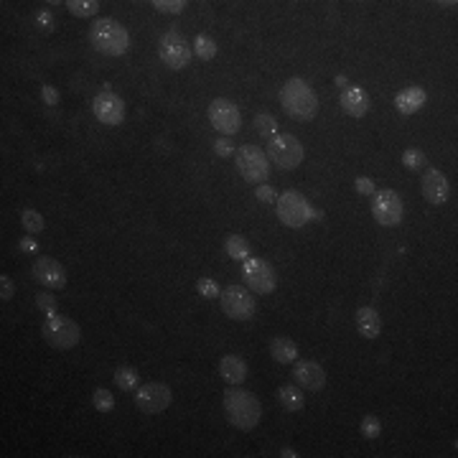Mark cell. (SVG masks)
<instances>
[{
  "instance_id": "10",
  "label": "cell",
  "mask_w": 458,
  "mask_h": 458,
  "mask_svg": "<svg viewBox=\"0 0 458 458\" xmlns=\"http://www.w3.org/2000/svg\"><path fill=\"white\" fill-rule=\"evenodd\" d=\"M222 300V311L234 321H250L254 316V298L250 296L247 288L242 285H229L219 293Z\"/></svg>"
},
{
  "instance_id": "2",
  "label": "cell",
  "mask_w": 458,
  "mask_h": 458,
  "mask_svg": "<svg viewBox=\"0 0 458 458\" xmlns=\"http://www.w3.org/2000/svg\"><path fill=\"white\" fill-rule=\"evenodd\" d=\"M224 413L229 425L237 430H252L257 422H260L262 405L260 400L254 397L247 390H240V387H229L224 392Z\"/></svg>"
},
{
  "instance_id": "27",
  "label": "cell",
  "mask_w": 458,
  "mask_h": 458,
  "mask_svg": "<svg viewBox=\"0 0 458 458\" xmlns=\"http://www.w3.org/2000/svg\"><path fill=\"white\" fill-rule=\"evenodd\" d=\"M66 10L72 15H77V18H89V15H95L100 10V3L97 0H69Z\"/></svg>"
},
{
  "instance_id": "20",
  "label": "cell",
  "mask_w": 458,
  "mask_h": 458,
  "mask_svg": "<svg viewBox=\"0 0 458 458\" xmlns=\"http://www.w3.org/2000/svg\"><path fill=\"white\" fill-rule=\"evenodd\" d=\"M425 100H428L425 89L413 84V87H405L402 92H397L395 107H397V112H402V115H413V112H418V109L425 105Z\"/></svg>"
},
{
  "instance_id": "36",
  "label": "cell",
  "mask_w": 458,
  "mask_h": 458,
  "mask_svg": "<svg viewBox=\"0 0 458 458\" xmlns=\"http://www.w3.org/2000/svg\"><path fill=\"white\" fill-rule=\"evenodd\" d=\"M354 189L362 194V197H372L374 194V181L372 178H367V176H359L354 181Z\"/></svg>"
},
{
  "instance_id": "15",
  "label": "cell",
  "mask_w": 458,
  "mask_h": 458,
  "mask_svg": "<svg viewBox=\"0 0 458 458\" xmlns=\"http://www.w3.org/2000/svg\"><path fill=\"white\" fill-rule=\"evenodd\" d=\"M33 275L46 291H61L66 285V270L64 265L54 257H38L33 262Z\"/></svg>"
},
{
  "instance_id": "30",
  "label": "cell",
  "mask_w": 458,
  "mask_h": 458,
  "mask_svg": "<svg viewBox=\"0 0 458 458\" xmlns=\"http://www.w3.org/2000/svg\"><path fill=\"white\" fill-rule=\"evenodd\" d=\"M402 163H405V168H410V171H420V168H425L428 158H425V153H422L420 148H407V151L402 153Z\"/></svg>"
},
{
  "instance_id": "34",
  "label": "cell",
  "mask_w": 458,
  "mask_h": 458,
  "mask_svg": "<svg viewBox=\"0 0 458 458\" xmlns=\"http://www.w3.org/2000/svg\"><path fill=\"white\" fill-rule=\"evenodd\" d=\"M197 288H199V293H201L204 298H219V293H222V288H219L211 277H201L197 283Z\"/></svg>"
},
{
  "instance_id": "18",
  "label": "cell",
  "mask_w": 458,
  "mask_h": 458,
  "mask_svg": "<svg viewBox=\"0 0 458 458\" xmlns=\"http://www.w3.org/2000/svg\"><path fill=\"white\" fill-rule=\"evenodd\" d=\"M342 109L351 117H364L369 112V95L356 84H346L342 92Z\"/></svg>"
},
{
  "instance_id": "14",
  "label": "cell",
  "mask_w": 458,
  "mask_h": 458,
  "mask_svg": "<svg viewBox=\"0 0 458 458\" xmlns=\"http://www.w3.org/2000/svg\"><path fill=\"white\" fill-rule=\"evenodd\" d=\"M92 109H95L97 120L102 125H120L125 120V102L123 97H117L115 92H100L92 102Z\"/></svg>"
},
{
  "instance_id": "17",
  "label": "cell",
  "mask_w": 458,
  "mask_h": 458,
  "mask_svg": "<svg viewBox=\"0 0 458 458\" xmlns=\"http://www.w3.org/2000/svg\"><path fill=\"white\" fill-rule=\"evenodd\" d=\"M293 377H296V382H298L303 390H308V392H321V390L326 387V372H323V367H321L319 362H313V359H300V362H296Z\"/></svg>"
},
{
  "instance_id": "16",
  "label": "cell",
  "mask_w": 458,
  "mask_h": 458,
  "mask_svg": "<svg viewBox=\"0 0 458 458\" xmlns=\"http://www.w3.org/2000/svg\"><path fill=\"white\" fill-rule=\"evenodd\" d=\"M420 189H422L425 201L433 204V206L445 204L448 201V197H451V183H448V178H445L438 168H428V171L422 174Z\"/></svg>"
},
{
  "instance_id": "40",
  "label": "cell",
  "mask_w": 458,
  "mask_h": 458,
  "mask_svg": "<svg viewBox=\"0 0 458 458\" xmlns=\"http://www.w3.org/2000/svg\"><path fill=\"white\" fill-rule=\"evenodd\" d=\"M41 97H44V102H46V105H51V107H54V105H59V100H61V97H59V92L51 87V84H44V87H41Z\"/></svg>"
},
{
  "instance_id": "33",
  "label": "cell",
  "mask_w": 458,
  "mask_h": 458,
  "mask_svg": "<svg viewBox=\"0 0 458 458\" xmlns=\"http://www.w3.org/2000/svg\"><path fill=\"white\" fill-rule=\"evenodd\" d=\"M158 13H181L183 8H186V0H153L151 3Z\"/></svg>"
},
{
  "instance_id": "4",
  "label": "cell",
  "mask_w": 458,
  "mask_h": 458,
  "mask_svg": "<svg viewBox=\"0 0 458 458\" xmlns=\"http://www.w3.org/2000/svg\"><path fill=\"white\" fill-rule=\"evenodd\" d=\"M268 158L283 171H293L303 163V146L291 132H275L268 140Z\"/></svg>"
},
{
  "instance_id": "44",
  "label": "cell",
  "mask_w": 458,
  "mask_h": 458,
  "mask_svg": "<svg viewBox=\"0 0 458 458\" xmlns=\"http://www.w3.org/2000/svg\"><path fill=\"white\" fill-rule=\"evenodd\" d=\"M336 84H339V87H346L349 82H346V77H336Z\"/></svg>"
},
{
  "instance_id": "5",
  "label": "cell",
  "mask_w": 458,
  "mask_h": 458,
  "mask_svg": "<svg viewBox=\"0 0 458 458\" xmlns=\"http://www.w3.org/2000/svg\"><path fill=\"white\" fill-rule=\"evenodd\" d=\"M275 211L277 219L291 229H300L313 219V206L308 204V199L298 191H285L275 199Z\"/></svg>"
},
{
  "instance_id": "23",
  "label": "cell",
  "mask_w": 458,
  "mask_h": 458,
  "mask_svg": "<svg viewBox=\"0 0 458 458\" xmlns=\"http://www.w3.org/2000/svg\"><path fill=\"white\" fill-rule=\"evenodd\" d=\"M277 400H280V405H283L288 413H300L303 405H305L303 392H300L298 387H293V385L280 387V390H277Z\"/></svg>"
},
{
  "instance_id": "39",
  "label": "cell",
  "mask_w": 458,
  "mask_h": 458,
  "mask_svg": "<svg viewBox=\"0 0 458 458\" xmlns=\"http://www.w3.org/2000/svg\"><path fill=\"white\" fill-rule=\"evenodd\" d=\"M254 197H257V201H262V204H273L275 201V189H270V186H257L254 189Z\"/></svg>"
},
{
  "instance_id": "37",
  "label": "cell",
  "mask_w": 458,
  "mask_h": 458,
  "mask_svg": "<svg viewBox=\"0 0 458 458\" xmlns=\"http://www.w3.org/2000/svg\"><path fill=\"white\" fill-rule=\"evenodd\" d=\"M214 153H217V155H222V158H227V155H232V153H234V143H232V138H219L217 143H214Z\"/></svg>"
},
{
  "instance_id": "43",
  "label": "cell",
  "mask_w": 458,
  "mask_h": 458,
  "mask_svg": "<svg viewBox=\"0 0 458 458\" xmlns=\"http://www.w3.org/2000/svg\"><path fill=\"white\" fill-rule=\"evenodd\" d=\"M280 456H283V458H296L298 453L293 451V448H283V453H280Z\"/></svg>"
},
{
  "instance_id": "3",
  "label": "cell",
  "mask_w": 458,
  "mask_h": 458,
  "mask_svg": "<svg viewBox=\"0 0 458 458\" xmlns=\"http://www.w3.org/2000/svg\"><path fill=\"white\" fill-rule=\"evenodd\" d=\"M89 44L95 46L100 54L123 56L125 51L130 49V36H128L125 26H120L115 18H100L89 29Z\"/></svg>"
},
{
  "instance_id": "42",
  "label": "cell",
  "mask_w": 458,
  "mask_h": 458,
  "mask_svg": "<svg viewBox=\"0 0 458 458\" xmlns=\"http://www.w3.org/2000/svg\"><path fill=\"white\" fill-rule=\"evenodd\" d=\"M21 250H23V252H29V254H36L38 252V242L31 240V237H23V240H21Z\"/></svg>"
},
{
  "instance_id": "9",
  "label": "cell",
  "mask_w": 458,
  "mask_h": 458,
  "mask_svg": "<svg viewBox=\"0 0 458 458\" xmlns=\"http://www.w3.org/2000/svg\"><path fill=\"white\" fill-rule=\"evenodd\" d=\"M209 123H211V128L222 132L224 138H232V135H237L242 128V115L234 102H229L227 97H217V100L209 105Z\"/></svg>"
},
{
  "instance_id": "7",
  "label": "cell",
  "mask_w": 458,
  "mask_h": 458,
  "mask_svg": "<svg viewBox=\"0 0 458 458\" xmlns=\"http://www.w3.org/2000/svg\"><path fill=\"white\" fill-rule=\"evenodd\" d=\"M237 171L245 181L250 183H262L270 174V158L268 153L257 146H242L237 148Z\"/></svg>"
},
{
  "instance_id": "28",
  "label": "cell",
  "mask_w": 458,
  "mask_h": 458,
  "mask_svg": "<svg viewBox=\"0 0 458 458\" xmlns=\"http://www.w3.org/2000/svg\"><path fill=\"white\" fill-rule=\"evenodd\" d=\"M21 222H23V229H26V232H31V234L44 232V227H46L44 217H41L36 209H26V211H23Z\"/></svg>"
},
{
  "instance_id": "25",
  "label": "cell",
  "mask_w": 458,
  "mask_h": 458,
  "mask_svg": "<svg viewBox=\"0 0 458 458\" xmlns=\"http://www.w3.org/2000/svg\"><path fill=\"white\" fill-rule=\"evenodd\" d=\"M115 385L120 387V390H125V392H132V390H138V387H140L138 372L132 369V367H120V369L115 372Z\"/></svg>"
},
{
  "instance_id": "41",
  "label": "cell",
  "mask_w": 458,
  "mask_h": 458,
  "mask_svg": "<svg viewBox=\"0 0 458 458\" xmlns=\"http://www.w3.org/2000/svg\"><path fill=\"white\" fill-rule=\"evenodd\" d=\"M36 21H38V26H41L44 31H51V29H54V18H51L49 10H38V13H36Z\"/></svg>"
},
{
  "instance_id": "8",
  "label": "cell",
  "mask_w": 458,
  "mask_h": 458,
  "mask_svg": "<svg viewBox=\"0 0 458 458\" xmlns=\"http://www.w3.org/2000/svg\"><path fill=\"white\" fill-rule=\"evenodd\" d=\"M158 54H160V61H163L168 69L178 72V69H183V66H189L194 49H191L189 41H186L181 33H176V31H168V33H163V36H160Z\"/></svg>"
},
{
  "instance_id": "13",
  "label": "cell",
  "mask_w": 458,
  "mask_h": 458,
  "mask_svg": "<svg viewBox=\"0 0 458 458\" xmlns=\"http://www.w3.org/2000/svg\"><path fill=\"white\" fill-rule=\"evenodd\" d=\"M372 217L382 227H395L402 222V199L392 189L377 191L372 199Z\"/></svg>"
},
{
  "instance_id": "31",
  "label": "cell",
  "mask_w": 458,
  "mask_h": 458,
  "mask_svg": "<svg viewBox=\"0 0 458 458\" xmlns=\"http://www.w3.org/2000/svg\"><path fill=\"white\" fill-rule=\"evenodd\" d=\"M359 430H362V436H364V438L374 441V438L382 436V422H379V418H374V415H364V418H362V425H359Z\"/></svg>"
},
{
  "instance_id": "19",
  "label": "cell",
  "mask_w": 458,
  "mask_h": 458,
  "mask_svg": "<svg viewBox=\"0 0 458 458\" xmlns=\"http://www.w3.org/2000/svg\"><path fill=\"white\" fill-rule=\"evenodd\" d=\"M219 374H222L227 385H242L247 379V362L237 354H227L219 362Z\"/></svg>"
},
{
  "instance_id": "29",
  "label": "cell",
  "mask_w": 458,
  "mask_h": 458,
  "mask_svg": "<svg viewBox=\"0 0 458 458\" xmlns=\"http://www.w3.org/2000/svg\"><path fill=\"white\" fill-rule=\"evenodd\" d=\"M254 130L260 132L262 138H273L275 135V130H277V123H275V117L273 115H268V112H260V115L254 117Z\"/></svg>"
},
{
  "instance_id": "32",
  "label": "cell",
  "mask_w": 458,
  "mask_h": 458,
  "mask_svg": "<svg viewBox=\"0 0 458 458\" xmlns=\"http://www.w3.org/2000/svg\"><path fill=\"white\" fill-rule=\"evenodd\" d=\"M92 402H95V407L100 413H112V407H115V397L105 387H97L95 395H92Z\"/></svg>"
},
{
  "instance_id": "22",
  "label": "cell",
  "mask_w": 458,
  "mask_h": 458,
  "mask_svg": "<svg viewBox=\"0 0 458 458\" xmlns=\"http://www.w3.org/2000/svg\"><path fill=\"white\" fill-rule=\"evenodd\" d=\"M270 356H273L277 364H291L298 359V346H296L288 336H275V339L270 342Z\"/></svg>"
},
{
  "instance_id": "24",
  "label": "cell",
  "mask_w": 458,
  "mask_h": 458,
  "mask_svg": "<svg viewBox=\"0 0 458 458\" xmlns=\"http://www.w3.org/2000/svg\"><path fill=\"white\" fill-rule=\"evenodd\" d=\"M224 250H227V254L232 257V260H247L250 257V242L242 237V234H229L224 240Z\"/></svg>"
},
{
  "instance_id": "35",
  "label": "cell",
  "mask_w": 458,
  "mask_h": 458,
  "mask_svg": "<svg viewBox=\"0 0 458 458\" xmlns=\"http://www.w3.org/2000/svg\"><path fill=\"white\" fill-rule=\"evenodd\" d=\"M36 305H38V311H44L46 316H54V313H56V298L46 291L36 296Z\"/></svg>"
},
{
  "instance_id": "6",
  "label": "cell",
  "mask_w": 458,
  "mask_h": 458,
  "mask_svg": "<svg viewBox=\"0 0 458 458\" xmlns=\"http://www.w3.org/2000/svg\"><path fill=\"white\" fill-rule=\"evenodd\" d=\"M41 334H44L46 344H49V346H54V349H59V351L72 349V346H77V344H79V339H82L79 326H77L72 319H66V316H59V313H54V316H46L44 326H41Z\"/></svg>"
},
{
  "instance_id": "38",
  "label": "cell",
  "mask_w": 458,
  "mask_h": 458,
  "mask_svg": "<svg viewBox=\"0 0 458 458\" xmlns=\"http://www.w3.org/2000/svg\"><path fill=\"white\" fill-rule=\"evenodd\" d=\"M15 296V285H13V280L8 275H0V298L3 300H10Z\"/></svg>"
},
{
  "instance_id": "21",
  "label": "cell",
  "mask_w": 458,
  "mask_h": 458,
  "mask_svg": "<svg viewBox=\"0 0 458 458\" xmlns=\"http://www.w3.org/2000/svg\"><path fill=\"white\" fill-rule=\"evenodd\" d=\"M354 321H356L359 334H362L364 339H377V336L382 334V319H379V313L374 311V308H369V305H362V308L356 311Z\"/></svg>"
},
{
  "instance_id": "12",
  "label": "cell",
  "mask_w": 458,
  "mask_h": 458,
  "mask_svg": "<svg viewBox=\"0 0 458 458\" xmlns=\"http://www.w3.org/2000/svg\"><path fill=\"white\" fill-rule=\"evenodd\" d=\"M171 400H174L171 387L163 385V382H148V385L138 387V392H135V405H138L140 413L146 415L163 413L171 405Z\"/></svg>"
},
{
  "instance_id": "1",
  "label": "cell",
  "mask_w": 458,
  "mask_h": 458,
  "mask_svg": "<svg viewBox=\"0 0 458 458\" xmlns=\"http://www.w3.org/2000/svg\"><path fill=\"white\" fill-rule=\"evenodd\" d=\"M280 105H283L285 115H291L293 120L308 123L319 115V95L313 92V87L308 82L291 77L280 89Z\"/></svg>"
},
{
  "instance_id": "26",
  "label": "cell",
  "mask_w": 458,
  "mask_h": 458,
  "mask_svg": "<svg viewBox=\"0 0 458 458\" xmlns=\"http://www.w3.org/2000/svg\"><path fill=\"white\" fill-rule=\"evenodd\" d=\"M194 54H197L199 59H204V61H209V59L217 56V41L209 38L206 33H199V36L194 38Z\"/></svg>"
},
{
  "instance_id": "11",
  "label": "cell",
  "mask_w": 458,
  "mask_h": 458,
  "mask_svg": "<svg viewBox=\"0 0 458 458\" xmlns=\"http://www.w3.org/2000/svg\"><path fill=\"white\" fill-rule=\"evenodd\" d=\"M242 277L247 283L250 291L254 293H273L275 291V270L268 260L262 257H247L242 265Z\"/></svg>"
}]
</instances>
